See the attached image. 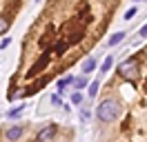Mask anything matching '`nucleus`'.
<instances>
[{
    "mask_svg": "<svg viewBox=\"0 0 147 142\" xmlns=\"http://www.w3.org/2000/svg\"><path fill=\"white\" fill-rule=\"evenodd\" d=\"M140 36H143V38H147V25L140 27Z\"/></svg>",
    "mask_w": 147,
    "mask_h": 142,
    "instance_id": "6ab92c4d",
    "label": "nucleus"
},
{
    "mask_svg": "<svg viewBox=\"0 0 147 142\" xmlns=\"http://www.w3.org/2000/svg\"><path fill=\"white\" fill-rule=\"evenodd\" d=\"M51 102H54L56 107H58V104H63V102H60V96H54V98H51Z\"/></svg>",
    "mask_w": 147,
    "mask_h": 142,
    "instance_id": "a211bd4d",
    "label": "nucleus"
},
{
    "mask_svg": "<svg viewBox=\"0 0 147 142\" xmlns=\"http://www.w3.org/2000/svg\"><path fill=\"white\" fill-rule=\"evenodd\" d=\"M54 135H56V124H49L42 131H38V140H51Z\"/></svg>",
    "mask_w": 147,
    "mask_h": 142,
    "instance_id": "20e7f679",
    "label": "nucleus"
},
{
    "mask_svg": "<svg viewBox=\"0 0 147 142\" xmlns=\"http://www.w3.org/2000/svg\"><path fill=\"white\" fill-rule=\"evenodd\" d=\"M118 73H120L125 80L134 82V80L138 78V62L134 60V58H131V60H127V62H123V64H120V69H118Z\"/></svg>",
    "mask_w": 147,
    "mask_h": 142,
    "instance_id": "f03ea898",
    "label": "nucleus"
},
{
    "mask_svg": "<svg viewBox=\"0 0 147 142\" xmlns=\"http://www.w3.org/2000/svg\"><path fill=\"white\" fill-rule=\"evenodd\" d=\"M136 16V7H131V9H127V13H125V20H131V18Z\"/></svg>",
    "mask_w": 147,
    "mask_h": 142,
    "instance_id": "dca6fc26",
    "label": "nucleus"
},
{
    "mask_svg": "<svg viewBox=\"0 0 147 142\" xmlns=\"http://www.w3.org/2000/svg\"><path fill=\"white\" fill-rule=\"evenodd\" d=\"M98 120L100 122H111V120H116L118 118V113H120V104L116 102V100H102L100 104H98Z\"/></svg>",
    "mask_w": 147,
    "mask_h": 142,
    "instance_id": "f257e3e1",
    "label": "nucleus"
},
{
    "mask_svg": "<svg viewBox=\"0 0 147 142\" xmlns=\"http://www.w3.org/2000/svg\"><path fill=\"white\" fill-rule=\"evenodd\" d=\"M47 82H49V78H47V76H42V78H40V80H38V82H36V84H34V89H29L27 93H34L36 89H42V87H45V84H47Z\"/></svg>",
    "mask_w": 147,
    "mask_h": 142,
    "instance_id": "6e6552de",
    "label": "nucleus"
},
{
    "mask_svg": "<svg viewBox=\"0 0 147 142\" xmlns=\"http://www.w3.org/2000/svg\"><path fill=\"white\" fill-rule=\"evenodd\" d=\"M98 87H100L98 82H92V84H89V98H94L96 93H98Z\"/></svg>",
    "mask_w": 147,
    "mask_h": 142,
    "instance_id": "ddd939ff",
    "label": "nucleus"
},
{
    "mask_svg": "<svg viewBox=\"0 0 147 142\" xmlns=\"http://www.w3.org/2000/svg\"><path fill=\"white\" fill-rule=\"evenodd\" d=\"M71 84L76 89H85V87H89V84H87V80H85V76H78V78H74L71 80Z\"/></svg>",
    "mask_w": 147,
    "mask_h": 142,
    "instance_id": "0eeeda50",
    "label": "nucleus"
},
{
    "mask_svg": "<svg viewBox=\"0 0 147 142\" xmlns=\"http://www.w3.org/2000/svg\"><path fill=\"white\" fill-rule=\"evenodd\" d=\"M136 2H138V0H136Z\"/></svg>",
    "mask_w": 147,
    "mask_h": 142,
    "instance_id": "aec40b11",
    "label": "nucleus"
},
{
    "mask_svg": "<svg viewBox=\"0 0 147 142\" xmlns=\"http://www.w3.org/2000/svg\"><path fill=\"white\" fill-rule=\"evenodd\" d=\"M7 27H9V22H7L5 18H0V33H5V31H7Z\"/></svg>",
    "mask_w": 147,
    "mask_h": 142,
    "instance_id": "f3484780",
    "label": "nucleus"
},
{
    "mask_svg": "<svg viewBox=\"0 0 147 142\" xmlns=\"http://www.w3.org/2000/svg\"><path fill=\"white\" fill-rule=\"evenodd\" d=\"M111 64H114V58H111V56H107V58H105V62H102V67H100V71H102V73H107V71L111 69Z\"/></svg>",
    "mask_w": 147,
    "mask_h": 142,
    "instance_id": "9b49d317",
    "label": "nucleus"
},
{
    "mask_svg": "<svg viewBox=\"0 0 147 142\" xmlns=\"http://www.w3.org/2000/svg\"><path fill=\"white\" fill-rule=\"evenodd\" d=\"M74 80V76H67V78H63L60 80V82H58V84H56V87H58V93H60V91H63L65 87H67V84H69V82H71Z\"/></svg>",
    "mask_w": 147,
    "mask_h": 142,
    "instance_id": "f8f14e48",
    "label": "nucleus"
},
{
    "mask_svg": "<svg viewBox=\"0 0 147 142\" xmlns=\"http://www.w3.org/2000/svg\"><path fill=\"white\" fill-rule=\"evenodd\" d=\"M71 102H74V104H80V102H83V96H80V91H76V93L71 96Z\"/></svg>",
    "mask_w": 147,
    "mask_h": 142,
    "instance_id": "2eb2a0df",
    "label": "nucleus"
},
{
    "mask_svg": "<svg viewBox=\"0 0 147 142\" xmlns=\"http://www.w3.org/2000/svg\"><path fill=\"white\" fill-rule=\"evenodd\" d=\"M49 60H51V49H49V51H45L42 56H40V58H38V60H36V64H34V67H31V69L27 71V76H29V78H34L36 73H40V71H42V69L47 67V64H49Z\"/></svg>",
    "mask_w": 147,
    "mask_h": 142,
    "instance_id": "7ed1b4c3",
    "label": "nucleus"
},
{
    "mask_svg": "<svg viewBox=\"0 0 147 142\" xmlns=\"http://www.w3.org/2000/svg\"><path fill=\"white\" fill-rule=\"evenodd\" d=\"M94 69H96V60H94V58H87V60L83 62V73H92Z\"/></svg>",
    "mask_w": 147,
    "mask_h": 142,
    "instance_id": "423d86ee",
    "label": "nucleus"
},
{
    "mask_svg": "<svg viewBox=\"0 0 147 142\" xmlns=\"http://www.w3.org/2000/svg\"><path fill=\"white\" fill-rule=\"evenodd\" d=\"M123 38H125V33H123V31H118V33H114V36L109 38V42H107V44H109V47H114V44H118Z\"/></svg>",
    "mask_w": 147,
    "mask_h": 142,
    "instance_id": "1a4fd4ad",
    "label": "nucleus"
},
{
    "mask_svg": "<svg viewBox=\"0 0 147 142\" xmlns=\"http://www.w3.org/2000/svg\"><path fill=\"white\" fill-rule=\"evenodd\" d=\"M65 49H67V42H65V40H60V42H56L54 47H51V53H63Z\"/></svg>",
    "mask_w": 147,
    "mask_h": 142,
    "instance_id": "9d476101",
    "label": "nucleus"
},
{
    "mask_svg": "<svg viewBox=\"0 0 147 142\" xmlns=\"http://www.w3.org/2000/svg\"><path fill=\"white\" fill-rule=\"evenodd\" d=\"M20 135H22V127H11L7 131V140H18Z\"/></svg>",
    "mask_w": 147,
    "mask_h": 142,
    "instance_id": "39448f33",
    "label": "nucleus"
},
{
    "mask_svg": "<svg viewBox=\"0 0 147 142\" xmlns=\"http://www.w3.org/2000/svg\"><path fill=\"white\" fill-rule=\"evenodd\" d=\"M22 109H25L22 104H20V107H16V109H11V111H9V118H18V115L22 113Z\"/></svg>",
    "mask_w": 147,
    "mask_h": 142,
    "instance_id": "4468645a",
    "label": "nucleus"
}]
</instances>
